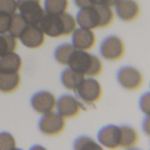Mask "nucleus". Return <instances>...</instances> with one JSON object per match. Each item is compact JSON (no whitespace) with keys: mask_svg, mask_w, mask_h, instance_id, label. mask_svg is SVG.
<instances>
[{"mask_svg":"<svg viewBox=\"0 0 150 150\" xmlns=\"http://www.w3.org/2000/svg\"><path fill=\"white\" fill-rule=\"evenodd\" d=\"M97 139L101 146L109 149H116L120 145V127L114 125H106L99 131Z\"/></svg>","mask_w":150,"mask_h":150,"instance_id":"12","label":"nucleus"},{"mask_svg":"<svg viewBox=\"0 0 150 150\" xmlns=\"http://www.w3.org/2000/svg\"><path fill=\"white\" fill-rule=\"evenodd\" d=\"M117 78L120 86L129 91L139 89L143 83L141 72L132 66H125L119 69Z\"/></svg>","mask_w":150,"mask_h":150,"instance_id":"7","label":"nucleus"},{"mask_svg":"<svg viewBox=\"0 0 150 150\" xmlns=\"http://www.w3.org/2000/svg\"><path fill=\"white\" fill-rule=\"evenodd\" d=\"M17 48V38L9 33L0 35V57L4 55L15 51Z\"/></svg>","mask_w":150,"mask_h":150,"instance_id":"22","label":"nucleus"},{"mask_svg":"<svg viewBox=\"0 0 150 150\" xmlns=\"http://www.w3.org/2000/svg\"><path fill=\"white\" fill-rule=\"evenodd\" d=\"M75 20L80 28L91 30L100 28V15L96 6L81 9Z\"/></svg>","mask_w":150,"mask_h":150,"instance_id":"13","label":"nucleus"},{"mask_svg":"<svg viewBox=\"0 0 150 150\" xmlns=\"http://www.w3.org/2000/svg\"><path fill=\"white\" fill-rule=\"evenodd\" d=\"M139 135L137 132L131 126H120V145L119 147L132 148L137 145Z\"/></svg>","mask_w":150,"mask_h":150,"instance_id":"18","label":"nucleus"},{"mask_svg":"<svg viewBox=\"0 0 150 150\" xmlns=\"http://www.w3.org/2000/svg\"><path fill=\"white\" fill-rule=\"evenodd\" d=\"M11 16L12 15L0 13V35L7 34L9 32Z\"/></svg>","mask_w":150,"mask_h":150,"instance_id":"27","label":"nucleus"},{"mask_svg":"<svg viewBox=\"0 0 150 150\" xmlns=\"http://www.w3.org/2000/svg\"><path fill=\"white\" fill-rule=\"evenodd\" d=\"M85 76L71 68H66L61 74V82L63 86L71 91H75L83 81Z\"/></svg>","mask_w":150,"mask_h":150,"instance_id":"16","label":"nucleus"},{"mask_svg":"<svg viewBox=\"0 0 150 150\" xmlns=\"http://www.w3.org/2000/svg\"><path fill=\"white\" fill-rule=\"evenodd\" d=\"M18 11L17 0H0V13L13 15Z\"/></svg>","mask_w":150,"mask_h":150,"instance_id":"26","label":"nucleus"},{"mask_svg":"<svg viewBox=\"0 0 150 150\" xmlns=\"http://www.w3.org/2000/svg\"><path fill=\"white\" fill-rule=\"evenodd\" d=\"M75 50L76 49L73 47L72 44H70V43L61 44L55 50V53H54L55 58L59 64L63 65H68L69 59Z\"/></svg>","mask_w":150,"mask_h":150,"instance_id":"21","label":"nucleus"},{"mask_svg":"<svg viewBox=\"0 0 150 150\" xmlns=\"http://www.w3.org/2000/svg\"><path fill=\"white\" fill-rule=\"evenodd\" d=\"M119 0H92L94 6H106L110 7L115 6Z\"/></svg>","mask_w":150,"mask_h":150,"instance_id":"29","label":"nucleus"},{"mask_svg":"<svg viewBox=\"0 0 150 150\" xmlns=\"http://www.w3.org/2000/svg\"><path fill=\"white\" fill-rule=\"evenodd\" d=\"M28 26V23L21 16V14L16 13L11 16V23L8 33L18 39Z\"/></svg>","mask_w":150,"mask_h":150,"instance_id":"19","label":"nucleus"},{"mask_svg":"<svg viewBox=\"0 0 150 150\" xmlns=\"http://www.w3.org/2000/svg\"><path fill=\"white\" fill-rule=\"evenodd\" d=\"M57 99L53 94L48 91H39L31 98V105L33 109L42 114L52 112L56 109Z\"/></svg>","mask_w":150,"mask_h":150,"instance_id":"9","label":"nucleus"},{"mask_svg":"<svg viewBox=\"0 0 150 150\" xmlns=\"http://www.w3.org/2000/svg\"><path fill=\"white\" fill-rule=\"evenodd\" d=\"M68 66L83 74L85 77L95 78L103 71V63L100 58L87 50H75L71 54Z\"/></svg>","mask_w":150,"mask_h":150,"instance_id":"2","label":"nucleus"},{"mask_svg":"<svg viewBox=\"0 0 150 150\" xmlns=\"http://www.w3.org/2000/svg\"><path fill=\"white\" fill-rule=\"evenodd\" d=\"M117 17L123 21H132L140 13V6L135 0H119L114 6Z\"/></svg>","mask_w":150,"mask_h":150,"instance_id":"14","label":"nucleus"},{"mask_svg":"<svg viewBox=\"0 0 150 150\" xmlns=\"http://www.w3.org/2000/svg\"><path fill=\"white\" fill-rule=\"evenodd\" d=\"M68 0H44V11L49 14H61L68 8Z\"/></svg>","mask_w":150,"mask_h":150,"instance_id":"20","label":"nucleus"},{"mask_svg":"<svg viewBox=\"0 0 150 150\" xmlns=\"http://www.w3.org/2000/svg\"><path fill=\"white\" fill-rule=\"evenodd\" d=\"M96 35L93 30L79 28L71 34V44L76 50H89L96 44Z\"/></svg>","mask_w":150,"mask_h":150,"instance_id":"11","label":"nucleus"},{"mask_svg":"<svg viewBox=\"0 0 150 150\" xmlns=\"http://www.w3.org/2000/svg\"><path fill=\"white\" fill-rule=\"evenodd\" d=\"M74 92L76 93V97L82 104H93L100 100L103 89L101 84L95 78L85 77Z\"/></svg>","mask_w":150,"mask_h":150,"instance_id":"3","label":"nucleus"},{"mask_svg":"<svg viewBox=\"0 0 150 150\" xmlns=\"http://www.w3.org/2000/svg\"><path fill=\"white\" fill-rule=\"evenodd\" d=\"M18 39L28 49H38L43 45L45 35L39 26L28 25Z\"/></svg>","mask_w":150,"mask_h":150,"instance_id":"10","label":"nucleus"},{"mask_svg":"<svg viewBox=\"0 0 150 150\" xmlns=\"http://www.w3.org/2000/svg\"><path fill=\"white\" fill-rule=\"evenodd\" d=\"M125 48L123 41L115 35L106 37L101 43L100 53L108 61L119 60L125 55Z\"/></svg>","mask_w":150,"mask_h":150,"instance_id":"6","label":"nucleus"},{"mask_svg":"<svg viewBox=\"0 0 150 150\" xmlns=\"http://www.w3.org/2000/svg\"><path fill=\"white\" fill-rule=\"evenodd\" d=\"M100 15V28L109 27L114 21V12L111 7L106 6H96Z\"/></svg>","mask_w":150,"mask_h":150,"instance_id":"24","label":"nucleus"},{"mask_svg":"<svg viewBox=\"0 0 150 150\" xmlns=\"http://www.w3.org/2000/svg\"><path fill=\"white\" fill-rule=\"evenodd\" d=\"M16 146V140L11 133L7 132H0V150H14Z\"/></svg>","mask_w":150,"mask_h":150,"instance_id":"25","label":"nucleus"},{"mask_svg":"<svg viewBox=\"0 0 150 150\" xmlns=\"http://www.w3.org/2000/svg\"><path fill=\"white\" fill-rule=\"evenodd\" d=\"M39 27L45 35L57 38L71 35L76 29L77 23L75 18L66 12L61 14L45 13L39 24Z\"/></svg>","mask_w":150,"mask_h":150,"instance_id":"1","label":"nucleus"},{"mask_svg":"<svg viewBox=\"0 0 150 150\" xmlns=\"http://www.w3.org/2000/svg\"><path fill=\"white\" fill-rule=\"evenodd\" d=\"M73 147L77 150H99L102 149V146L99 143L95 141L93 139L82 136L78 138L73 143Z\"/></svg>","mask_w":150,"mask_h":150,"instance_id":"23","label":"nucleus"},{"mask_svg":"<svg viewBox=\"0 0 150 150\" xmlns=\"http://www.w3.org/2000/svg\"><path fill=\"white\" fill-rule=\"evenodd\" d=\"M74 3L80 9L95 6L92 3V0H74Z\"/></svg>","mask_w":150,"mask_h":150,"instance_id":"30","label":"nucleus"},{"mask_svg":"<svg viewBox=\"0 0 150 150\" xmlns=\"http://www.w3.org/2000/svg\"><path fill=\"white\" fill-rule=\"evenodd\" d=\"M21 66V57L15 51L9 52L0 57V71L1 72H19Z\"/></svg>","mask_w":150,"mask_h":150,"instance_id":"15","label":"nucleus"},{"mask_svg":"<svg viewBox=\"0 0 150 150\" xmlns=\"http://www.w3.org/2000/svg\"><path fill=\"white\" fill-rule=\"evenodd\" d=\"M142 127H143L144 132H145L147 136L150 137V116H146V117L144 119Z\"/></svg>","mask_w":150,"mask_h":150,"instance_id":"31","label":"nucleus"},{"mask_svg":"<svg viewBox=\"0 0 150 150\" xmlns=\"http://www.w3.org/2000/svg\"><path fill=\"white\" fill-rule=\"evenodd\" d=\"M83 104L75 96L71 95H64L57 100V112L65 118H73L77 117L83 109Z\"/></svg>","mask_w":150,"mask_h":150,"instance_id":"8","label":"nucleus"},{"mask_svg":"<svg viewBox=\"0 0 150 150\" xmlns=\"http://www.w3.org/2000/svg\"><path fill=\"white\" fill-rule=\"evenodd\" d=\"M21 84L19 72H1L0 71V92L8 94L15 91Z\"/></svg>","mask_w":150,"mask_h":150,"instance_id":"17","label":"nucleus"},{"mask_svg":"<svg viewBox=\"0 0 150 150\" xmlns=\"http://www.w3.org/2000/svg\"><path fill=\"white\" fill-rule=\"evenodd\" d=\"M39 130L47 136H55L60 134L65 128L64 118L57 112H50L42 115L39 124Z\"/></svg>","mask_w":150,"mask_h":150,"instance_id":"5","label":"nucleus"},{"mask_svg":"<svg viewBox=\"0 0 150 150\" xmlns=\"http://www.w3.org/2000/svg\"><path fill=\"white\" fill-rule=\"evenodd\" d=\"M139 108L146 116H150V92L144 94L140 97Z\"/></svg>","mask_w":150,"mask_h":150,"instance_id":"28","label":"nucleus"},{"mask_svg":"<svg viewBox=\"0 0 150 150\" xmlns=\"http://www.w3.org/2000/svg\"><path fill=\"white\" fill-rule=\"evenodd\" d=\"M18 10L28 25L39 26L45 15L41 0H17Z\"/></svg>","mask_w":150,"mask_h":150,"instance_id":"4","label":"nucleus"}]
</instances>
